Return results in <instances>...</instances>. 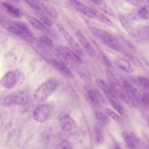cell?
Returning a JSON list of instances; mask_svg holds the SVG:
<instances>
[{"label": "cell", "mask_w": 149, "mask_h": 149, "mask_svg": "<svg viewBox=\"0 0 149 149\" xmlns=\"http://www.w3.org/2000/svg\"><path fill=\"white\" fill-rule=\"evenodd\" d=\"M86 24L93 34L114 50L119 51L122 48L119 41L113 35L99 28L91 25L87 21Z\"/></svg>", "instance_id": "1"}, {"label": "cell", "mask_w": 149, "mask_h": 149, "mask_svg": "<svg viewBox=\"0 0 149 149\" xmlns=\"http://www.w3.org/2000/svg\"><path fill=\"white\" fill-rule=\"evenodd\" d=\"M105 72L111 86L115 93L127 105L130 107H134L135 104L133 100L127 94L112 71L110 69L107 68L105 69Z\"/></svg>", "instance_id": "2"}, {"label": "cell", "mask_w": 149, "mask_h": 149, "mask_svg": "<svg viewBox=\"0 0 149 149\" xmlns=\"http://www.w3.org/2000/svg\"><path fill=\"white\" fill-rule=\"evenodd\" d=\"M58 85L54 79L49 80L41 85L35 91L34 97L38 102H42L46 100L55 91Z\"/></svg>", "instance_id": "3"}, {"label": "cell", "mask_w": 149, "mask_h": 149, "mask_svg": "<svg viewBox=\"0 0 149 149\" xmlns=\"http://www.w3.org/2000/svg\"><path fill=\"white\" fill-rule=\"evenodd\" d=\"M25 78L22 71L16 69L7 72L1 79L0 84L5 88L10 89L19 83H22Z\"/></svg>", "instance_id": "4"}, {"label": "cell", "mask_w": 149, "mask_h": 149, "mask_svg": "<svg viewBox=\"0 0 149 149\" xmlns=\"http://www.w3.org/2000/svg\"><path fill=\"white\" fill-rule=\"evenodd\" d=\"M56 26L63 38L74 51L77 54L84 56V51L74 38L60 24H57Z\"/></svg>", "instance_id": "5"}, {"label": "cell", "mask_w": 149, "mask_h": 149, "mask_svg": "<svg viewBox=\"0 0 149 149\" xmlns=\"http://www.w3.org/2000/svg\"><path fill=\"white\" fill-rule=\"evenodd\" d=\"M51 110V107L49 104H43L39 105L34 111L33 118L38 122H44L49 118Z\"/></svg>", "instance_id": "6"}, {"label": "cell", "mask_w": 149, "mask_h": 149, "mask_svg": "<svg viewBox=\"0 0 149 149\" xmlns=\"http://www.w3.org/2000/svg\"><path fill=\"white\" fill-rule=\"evenodd\" d=\"M70 5L75 9L88 17L95 18L96 17L94 11L86 5L77 0H69Z\"/></svg>", "instance_id": "7"}, {"label": "cell", "mask_w": 149, "mask_h": 149, "mask_svg": "<svg viewBox=\"0 0 149 149\" xmlns=\"http://www.w3.org/2000/svg\"><path fill=\"white\" fill-rule=\"evenodd\" d=\"M75 35L79 41L88 54L91 57H95V53L94 49L83 33L80 31L77 30L75 33Z\"/></svg>", "instance_id": "8"}, {"label": "cell", "mask_w": 149, "mask_h": 149, "mask_svg": "<svg viewBox=\"0 0 149 149\" xmlns=\"http://www.w3.org/2000/svg\"><path fill=\"white\" fill-rule=\"evenodd\" d=\"M60 125L63 131H68L74 129L76 126V122L69 115L61 117L59 120Z\"/></svg>", "instance_id": "9"}, {"label": "cell", "mask_w": 149, "mask_h": 149, "mask_svg": "<svg viewBox=\"0 0 149 149\" xmlns=\"http://www.w3.org/2000/svg\"><path fill=\"white\" fill-rule=\"evenodd\" d=\"M1 6L3 10L10 16L15 18H20L23 15L18 8L6 2H2Z\"/></svg>", "instance_id": "10"}, {"label": "cell", "mask_w": 149, "mask_h": 149, "mask_svg": "<svg viewBox=\"0 0 149 149\" xmlns=\"http://www.w3.org/2000/svg\"><path fill=\"white\" fill-rule=\"evenodd\" d=\"M67 57L74 62L79 64L82 65L83 61L76 53L68 47L63 46H59L58 48Z\"/></svg>", "instance_id": "11"}, {"label": "cell", "mask_w": 149, "mask_h": 149, "mask_svg": "<svg viewBox=\"0 0 149 149\" xmlns=\"http://www.w3.org/2000/svg\"><path fill=\"white\" fill-rule=\"evenodd\" d=\"M50 62L53 66L63 74L70 78H74L72 73L64 64L55 60H52Z\"/></svg>", "instance_id": "12"}, {"label": "cell", "mask_w": 149, "mask_h": 149, "mask_svg": "<svg viewBox=\"0 0 149 149\" xmlns=\"http://www.w3.org/2000/svg\"><path fill=\"white\" fill-rule=\"evenodd\" d=\"M95 4L107 15L113 17L115 13L105 0H91Z\"/></svg>", "instance_id": "13"}, {"label": "cell", "mask_w": 149, "mask_h": 149, "mask_svg": "<svg viewBox=\"0 0 149 149\" xmlns=\"http://www.w3.org/2000/svg\"><path fill=\"white\" fill-rule=\"evenodd\" d=\"M96 85L107 95L115 98V93L111 86L108 85L103 80L99 79L95 80Z\"/></svg>", "instance_id": "14"}, {"label": "cell", "mask_w": 149, "mask_h": 149, "mask_svg": "<svg viewBox=\"0 0 149 149\" xmlns=\"http://www.w3.org/2000/svg\"><path fill=\"white\" fill-rule=\"evenodd\" d=\"M7 30L11 33L18 36L27 42L31 44L34 43V40L33 39L17 27L9 26L7 27Z\"/></svg>", "instance_id": "15"}, {"label": "cell", "mask_w": 149, "mask_h": 149, "mask_svg": "<svg viewBox=\"0 0 149 149\" xmlns=\"http://www.w3.org/2000/svg\"><path fill=\"white\" fill-rule=\"evenodd\" d=\"M116 65L124 71L129 73L133 72L134 70L130 62L123 58H119L114 61Z\"/></svg>", "instance_id": "16"}, {"label": "cell", "mask_w": 149, "mask_h": 149, "mask_svg": "<svg viewBox=\"0 0 149 149\" xmlns=\"http://www.w3.org/2000/svg\"><path fill=\"white\" fill-rule=\"evenodd\" d=\"M29 98V93L27 91H21L15 94V104L19 105H24L27 103Z\"/></svg>", "instance_id": "17"}, {"label": "cell", "mask_w": 149, "mask_h": 149, "mask_svg": "<svg viewBox=\"0 0 149 149\" xmlns=\"http://www.w3.org/2000/svg\"><path fill=\"white\" fill-rule=\"evenodd\" d=\"M25 17L29 23L36 29L40 30L46 29L45 25L38 19L27 15H25Z\"/></svg>", "instance_id": "18"}, {"label": "cell", "mask_w": 149, "mask_h": 149, "mask_svg": "<svg viewBox=\"0 0 149 149\" xmlns=\"http://www.w3.org/2000/svg\"><path fill=\"white\" fill-rule=\"evenodd\" d=\"M13 24L16 27L23 32L34 40H36V38L35 35L26 24L19 21L14 22Z\"/></svg>", "instance_id": "19"}, {"label": "cell", "mask_w": 149, "mask_h": 149, "mask_svg": "<svg viewBox=\"0 0 149 149\" xmlns=\"http://www.w3.org/2000/svg\"><path fill=\"white\" fill-rule=\"evenodd\" d=\"M118 17L120 22L125 29L132 37L135 39V38H136V36L132 28L128 23L125 18L121 14H119L118 15Z\"/></svg>", "instance_id": "20"}, {"label": "cell", "mask_w": 149, "mask_h": 149, "mask_svg": "<svg viewBox=\"0 0 149 149\" xmlns=\"http://www.w3.org/2000/svg\"><path fill=\"white\" fill-rule=\"evenodd\" d=\"M133 97L140 104L141 107L145 110L147 109L146 101L144 98L139 92L134 87L132 90Z\"/></svg>", "instance_id": "21"}, {"label": "cell", "mask_w": 149, "mask_h": 149, "mask_svg": "<svg viewBox=\"0 0 149 149\" xmlns=\"http://www.w3.org/2000/svg\"><path fill=\"white\" fill-rule=\"evenodd\" d=\"M84 87L92 102L96 105H98L99 102L94 90L91 87L88 85L85 84Z\"/></svg>", "instance_id": "22"}, {"label": "cell", "mask_w": 149, "mask_h": 149, "mask_svg": "<svg viewBox=\"0 0 149 149\" xmlns=\"http://www.w3.org/2000/svg\"><path fill=\"white\" fill-rule=\"evenodd\" d=\"M137 14L142 19H149V5L141 7L138 10Z\"/></svg>", "instance_id": "23"}, {"label": "cell", "mask_w": 149, "mask_h": 149, "mask_svg": "<svg viewBox=\"0 0 149 149\" xmlns=\"http://www.w3.org/2000/svg\"><path fill=\"white\" fill-rule=\"evenodd\" d=\"M41 5L45 11L51 16L55 18L58 17V13L54 8L43 3L41 4Z\"/></svg>", "instance_id": "24"}, {"label": "cell", "mask_w": 149, "mask_h": 149, "mask_svg": "<svg viewBox=\"0 0 149 149\" xmlns=\"http://www.w3.org/2000/svg\"><path fill=\"white\" fill-rule=\"evenodd\" d=\"M97 16L100 20L107 25L111 27H113L114 26L113 23L103 14L97 10L95 9L93 10Z\"/></svg>", "instance_id": "25"}, {"label": "cell", "mask_w": 149, "mask_h": 149, "mask_svg": "<svg viewBox=\"0 0 149 149\" xmlns=\"http://www.w3.org/2000/svg\"><path fill=\"white\" fill-rule=\"evenodd\" d=\"M56 56L65 65L69 63L68 59L65 55L58 48L54 49L53 51Z\"/></svg>", "instance_id": "26"}, {"label": "cell", "mask_w": 149, "mask_h": 149, "mask_svg": "<svg viewBox=\"0 0 149 149\" xmlns=\"http://www.w3.org/2000/svg\"><path fill=\"white\" fill-rule=\"evenodd\" d=\"M15 94H10L6 95L3 99V104L5 106H9L15 103Z\"/></svg>", "instance_id": "27"}, {"label": "cell", "mask_w": 149, "mask_h": 149, "mask_svg": "<svg viewBox=\"0 0 149 149\" xmlns=\"http://www.w3.org/2000/svg\"><path fill=\"white\" fill-rule=\"evenodd\" d=\"M125 54L128 58L136 67L141 68L143 67V64L132 53L125 52Z\"/></svg>", "instance_id": "28"}, {"label": "cell", "mask_w": 149, "mask_h": 149, "mask_svg": "<svg viewBox=\"0 0 149 149\" xmlns=\"http://www.w3.org/2000/svg\"><path fill=\"white\" fill-rule=\"evenodd\" d=\"M35 14L45 24L49 27L52 26V24L51 20L43 14L39 12L35 13Z\"/></svg>", "instance_id": "29"}, {"label": "cell", "mask_w": 149, "mask_h": 149, "mask_svg": "<svg viewBox=\"0 0 149 149\" xmlns=\"http://www.w3.org/2000/svg\"><path fill=\"white\" fill-rule=\"evenodd\" d=\"M109 103L113 108L121 116L124 114V110L123 108L116 101L111 98H109Z\"/></svg>", "instance_id": "30"}, {"label": "cell", "mask_w": 149, "mask_h": 149, "mask_svg": "<svg viewBox=\"0 0 149 149\" xmlns=\"http://www.w3.org/2000/svg\"><path fill=\"white\" fill-rule=\"evenodd\" d=\"M138 34L141 38L149 40V26L141 29L138 32Z\"/></svg>", "instance_id": "31"}, {"label": "cell", "mask_w": 149, "mask_h": 149, "mask_svg": "<svg viewBox=\"0 0 149 149\" xmlns=\"http://www.w3.org/2000/svg\"><path fill=\"white\" fill-rule=\"evenodd\" d=\"M122 135L125 141L130 148H134L136 147V145L129 135L126 132H124L122 133Z\"/></svg>", "instance_id": "32"}, {"label": "cell", "mask_w": 149, "mask_h": 149, "mask_svg": "<svg viewBox=\"0 0 149 149\" xmlns=\"http://www.w3.org/2000/svg\"><path fill=\"white\" fill-rule=\"evenodd\" d=\"M95 114L98 120L103 124H106L109 122V118L107 115L101 112H97Z\"/></svg>", "instance_id": "33"}, {"label": "cell", "mask_w": 149, "mask_h": 149, "mask_svg": "<svg viewBox=\"0 0 149 149\" xmlns=\"http://www.w3.org/2000/svg\"><path fill=\"white\" fill-rule=\"evenodd\" d=\"M100 52V57L102 62L105 65L110 67L112 64L110 59L103 52L101 51Z\"/></svg>", "instance_id": "34"}, {"label": "cell", "mask_w": 149, "mask_h": 149, "mask_svg": "<svg viewBox=\"0 0 149 149\" xmlns=\"http://www.w3.org/2000/svg\"><path fill=\"white\" fill-rule=\"evenodd\" d=\"M138 81L139 83L144 88L149 90V79L148 78L141 76L138 77Z\"/></svg>", "instance_id": "35"}, {"label": "cell", "mask_w": 149, "mask_h": 149, "mask_svg": "<svg viewBox=\"0 0 149 149\" xmlns=\"http://www.w3.org/2000/svg\"><path fill=\"white\" fill-rule=\"evenodd\" d=\"M105 111L109 116L116 121L120 122L121 121V118L111 110L109 109H106L105 110Z\"/></svg>", "instance_id": "36"}, {"label": "cell", "mask_w": 149, "mask_h": 149, "mask_svg": "<svg viewBox=\"0 0 149 149\" xmlns=\"http://www.w3.org/2000/svg\"><path fill=\"white\" fill-rule=\"evenodd\" d=\"M26 3L32 9L36 11H38L40 10L39 6L34 1L32 0H24Z\"/></svg>", "instance_id": "37"}, {"label": "cell", "mask_w": 149, "mask_h": 149, "mask_svg": "<svg viewBox=\"0 0 149 149\" xmlns=\"http://www.w3.org/2000/svg\"><path fill=\"white\" fill-rule=\"evenodd\" d=\"M96 139L97 143H103L104 138L103 135L100 129L96 127L95 129Z\"/></svg>", "instance_id": "38"}, {"label": "cell", "mask_w": 149, "mask_h": 149, "mask_svg": "<svg viewBox=\"0 0 149 149\" xmlns=\"http://www.w3.org/2000/svg\"><path fill=\"white\" fill-rule=\"evenodd\" d=\"M41 42L49 47H52L53 45L52 40L48 37L45 36H42L40 38Z\"/></svg>", "instance_id": "39"}, {"label": "cell", "mask_w": 149, "mask_h": 149, "mask_svg": "<svg viewBox=\"0 0 149 149\" xmlns=\"http://www.w3.org/2000/svg\"><path fill=\"white\" fill-rule=\"evenodd\" d=\"M57 149H71L72 146L69 142L66 140H64L58 145L56 147Z\"/></svg>", "instance_id": "40"}, {"label": "cell", "mask_w": 149, "mask_h": 149, "mask_svg": "<svg viewBox=\"0 0 149 149\" xmlns=\"http://www.w3.org/2000/svg\"><path fill=\"white\" fill-rule=\"evenodd\" d=\"M129 135L136 145L139 146L140 145L141 141L135 134L132 132H130Z\"/></svg>", "instance_id": "41"}, {"label": "cell", "mask_w": 149, "mask_h": 149, "mask_svg": "<svg viewBox=\"0 0 149 149\" xmlns=\"http://www.w3.org/2000/svg\"><path fill=\"white\" fill-rule=\"evenodd\" d=\"M128 3L132 5L138 6L143 4L142 0H126Z\"/></svg>", "instance_id": "42"}, {"label": "cell", "mask_w": 149, "mask_h": 149, "mask_svg": "<svg viewBox=\"0 0 149 149\" xmlns=\"http://www.w3.org/2000/svg\"><path fill=\"white\" fill-rule=\"evenodd\" d=\"M143 97L147 104L149 103V93L147 92L144 93Z\"/></svg>", "instance_id": "43"}, {"label": "cell", "mask_w": 149, "mask_h": 149, "mask_svg": "<svg viewBox=\"0 0 149 149\" xmlns=\"http://www.w3.org/2000/svg\"><path fill=\"white\" fill-rule=\"evenodd\" d=\"M143 4L149 3V0H142Z\"/></svg>", "instance_id": "44"}, {"label": "cell", "mask_w": 149, "mask_h": 149, "mask_svg": "<svg viewBox=\"0 0 149 149\" xmlns=\"http://www.w3.org/2000/svg\"><path fill=\"white\" fill-rule=\"evenodd\" d=\"M44 1L46 2H48L50 1V0H43Z\"/></svg>", "instance_id": "45"}, {"label": "cell", "mask_w": 149, "mask_h": 149, "mask_svg": "<svg viewBox=\"0 0 149 149\" xmlns=\"http://www.w3.org/2000/svg\"><path fill=\"white\" fill-rule=\"evenodd\" d=\"M13 1H14L16 2H18L19 1V0H12Z\"/></svg>", "instance_id": "46"}, {"label": "cell", "mask_w": 149, "mask_h": 149, "mask_svg": "<svg viewBox=\"0 0 149 149\" xmlns=\"http://www.w3.org/2000/svg\"><path fill=\"white\" fill-rule=\"evenodd\" d=\"M147 124L148 127H149V119H148V120Z\"/></svg>", "instance_id": "47"}, {"label": "cell", "mask_w": 149, "mask_h": 149, "mask_svg": "<svg viewBox=\"0 0 149 149\" xmlns=\"http://www.w3.org/2000/svg\"><path fill=\"white\" fill-rule=\"evenodd\" d=\"M33 1H38V0H32Z\"/></svg>", "instance_id": "48"}, {"label": "cell", "mask_w": 149, "mask_h": 149, "mask_svg": "<svg viewBox=\"0 0 149 149\" xmlns=\"http://www.w3.org/2000/svg\"><path fill=\"white\" fill-rule=\"evenodd\" d=\"M148 104V106H149V103H148V104Z\"/></svg>", "instance_id": "49"}, {"label": "cell", "mask_w": 149, "mask_h": 149, "mask_svg": "<svg viewBox=\"0 0 149 149\" xmlns=\"http://www.w3.org/2000/svg\"></svg>", "instance_id": "50"}]
</instances>
